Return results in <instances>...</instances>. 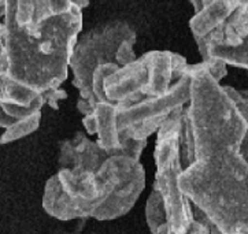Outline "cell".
Instances as JSON below:
<instances>
[{"instance_id": "6da1fadb", "label": "cell", "mask_w": 248, "mask_h": 234, "mask_svg": "<svg viewBox=\"0 0 248 234\" xmlns=\"http://www.w3.org/2000/svg\"><path fill=\"white\" fill-rule=\"evenodd\" d=\"M82 29V10L70 0L6 1L0 22L4 63L0 103L31 107L41 99L58 108L67 97L61 88Z\"/></svg>"}, {"instance_id": "7a4b0ae2", "label": "cell", "mask_w": 248, "mask_h": 234, "mask_svg": "<svg viewBox=\"0 0 248 234\" xmlns=\"http://www.w3.org/2000/svg\"><path fill=\"white\" fill-rule=\"evenodd\" d=\"M147 141L107 151L82 132L61 144V169L47 181L43 208L59 220H112L133 208L145 186L140 156Z\"/></svg>"}, {"instance_id": "3957f363", "label": "cell", "mask_w": 248, "mask_h": 234, "mask_svg": "<svg viewBox=\"0 0 248 234\" xmlns=\"http://www.w3.org/2000/svg\"><path fill=\"white\" fill-rule=\"evenodd\" d=\"M191 78L189 100L184 107L185 154L188 161L243 154L247 138V97L222 87L226 65L217 59L185 66Z\"/></svg>"}, {"instance_id": "277c9868", "label": "cell", "mask_w": 248, "mask_h": 234, "mask_svg": "<svg viewBox=\"0 0 248 234\" xmlns=\"http://www.w3.org/2000/svg\"><path fill=\"white\" fill-rule=\"evenodd\" d=\"M178 186L193 208L222 234H248V164L243 154L188 161Z\"/></svg>"}, {"instance_id": "5b68a950", "label": "cell", "mask_w": 248, "mask_h": 234, "mask_svg": "<svg viewBox=\"0 0 248 234\" xmlns=\"http://www.w3.org/2000/svg\"><path fill=\"white\" fill-rule=\"evenodd\" d=\"M186 65L180 54L150 51L126 66H99L92 75V93L95 102L107 100L115 107L160 96L184 75Z\"/></svg>"}, {"instance_id": "8992f818", "label": "cell", "mask_w": 248, "mask_h": 234, "mask_svg": "<svg viewBox=\"0 0 248 234\" xmlns=\"http://www.w3.org/2000/svg\"><path fill=\"white\" fill-rule=\"evenodd\" d=\"M189 21L202 60L217 59L224 65L247 69L248 3L236 0L192 1Z\"/></svg>"}, {"instance_id": "52a82bcc", "label": "cell", "mask_w": 248, "mask_h": 234, "mask_svg": "<svg viewBox=\"0 0 248 234\" xmlns=\"http://www.w3.org/2000/svg\"><path fill=\"white\" fill-rule=\"evenodd\" d=\"M136 32L121 19L97 25L78 37L74 47L69 69H72L73 85L80 93L77 108L84 117L95 107L92 93V75L99 66H126L136 59L133 45Z\"/></svg>"}, {"instance_id": "ba28073f", "label": "cell", "mask_w": 248, "mask_h": 234, "mask_svg": "<svg viewBox=\"0 0 248 234\" xmlns=\"http://www.w3.org/2000/svg\"><path fill=\"white\" fill-rule=\"evenodd\" d=\"M184 107L169 115L159 128L155 146V181L154 188L160 197L166 222V234H185L192 223L196 210L183 196L178 178L185 166L184 156Z\"/></svg>"}, {"instance_id": "9c48e42d", "label": "cell", "mask_w": 248, "mask_h": 234, "mask_svg": "<svg viewBox=\"0 0 248 234\" xmlns=\"http://www.w3.org/2000/svg\"><path fill=\"white\" fill-rule=\"evenodd\" d=\"M44 105V99L36 102L31 107H16L0 103V128L6 129L0 137V144L14 143L33 133L40 125L41 110Z\"/></svg>"}, {"instance_id": "30bf717a", "label": "cell", "mask_w": 248, "mask_h": 234, "mask_svg": "<svg viewBox=\"0 0 248 234\" xmlns=\"http://www.w3.org/2000/svg\"><path fill=\"white\" fill-rule=\"evenodd\" d=\"M4 13H6V0H1L0 1V18L4 16Z\"/></svg>"}, {"instance_id": "8fae6325", "label": "cell", "mask_w": 248, "mask_h": 234, "mask_svg": "<svg viewBox=\"0 0 248 234\" xmlns=\"http://www.w3.org/2000/svg\"><path fill=\"white\" fill-rule=\"evenodd\" d=\"M3 63H4V58H3V44L0 43V70L3 69Z\"/></svg>"}, {"instance_id": "7c38bea8", "label": "cell", "mask_w": 248, "mask_h": 234, "mask_svg": "<svg viewBox=\"0 0 248 234\" xmlns=\"http://www.w3.org/2000/svg\"><path fill=\"white\" fill-rule=\"evenodd\" d=\"M216 234H221V233H219V232H218V233H216Z\"/></svg>"}]
</instances>
